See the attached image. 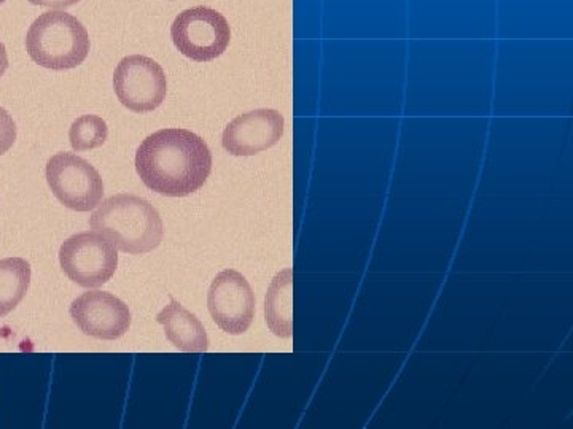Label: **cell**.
Instances as JSON below:
<instances>
[{
    "mask_svg": "<svg viewBox=\"0 0 573 429\" xmlns=\"http://www.w3.org/2000/svg\"><path fill=\"white\" fill-rule=\"evenodd\" d=\"M70 317L86 335L100 340H115L131 326L128 305L105 291H88L72 302Z\"/></svg>",
    "mask_w": 573,
    "mask_h": 429,
    "instance_id": "obj_9",
    "label": "cell"
},
{
    "mask_svg": "<svg viewBox=\"0 0 573 429\" xmlns=\"http://www.w3.org/2000/svg\"><path fill=\"white\" fill-rule=\"evenodd\" d=\"M4 2H5V0H0V5H2V4H4Z\"/></svg>",
    "mask_w": 573,
    "mask_h": 429,
    "instance_id": "obj_18",
    "label": "cell"
},
{
    "mask_svg": "<svg viewBox=\"0 0 573 429\" xmlns=\"http://www.w3.org/2000/svg\"><path fill=\"white\" fill-rule=\"evenodd\" d=\"M285 120L274 108L239 115L225 127L222 143L232 156H252L274 146L284 136Z\"/></svg>",
    "mask_w": 573,
    "mask_h": 429,
    "instance_id": "obj_10",
    "label": "cell"
},
{
    "mask_svg": "<svg viewBox=\"0 0 573 429\" xmlns=\"http://www.w3.org/2000/svg\"><path fill=\"white\" fill-rule=\"evenodd\" d=\"M113 87L118 100L136 113L158 108L167 93L166 73L148 56H126L113 72Z\"/></svg>",
    "mask_w": 573,
    "mask_h": 429,
    "instance_id": "obj_7",
    "label": "cell"
},
{
    "mask_svg": "<svg viewBox=\"0 0 573 429\" xmlns=\"http://www.w3.org/2000/svg\"><path fill=\"white\" fill-rule=\"evenodd\" d=\"M109 137L107 123L97 115H83L72 123L69 140L75 151H86L99 148Z\"/></svg>",
    "mask_w": 573,
    "mask_h": 429,
    "instance_id": "obj_14",
    "label": "cell"
},
{
    "mask_svg": "<svg viewBox=\"0 0 573 429\" xmlns=\"http://www.w3.org/2000/svg\"><path fill=\"white\" fill-rule=\"evenodd\" d=\"M8 69V54H7V48L2 41H0V78L4 77L5 70Z\"/></svg>",
    "mask_w": 573,
    "mask_h": 429,
    "instance_id": "obj_17",
    "label": "cell"
},
{
    "mask_svg": "<svg viewBox=\"0 0 573 429\" xmlns=\"http://www.w3.org/2000/svg\"><path fill=\"white\" fill-rule=\"evenodd\" d=\"M64 274L83 288L105 285L118 267L115 245L96 231L78 232L69 237L59 250Z\"/></svg>",
    "mask_w": 573,
    "mask_h": 429,
    "instance_id": "obj_5",
    "label": "cell"
},
{
    "mask_svg": "<svg viewBox=\"0 0 573 429\" xmlns=\"http://www.w3.org/2000/svg\"><path fill=\"white\" fill-rule=\"evenodd\" d=\"M86 27L64 10L41 13L26 34V50L31 59L45 69L69 70L80 65L90 53Z\"/></svg>",
    "mask_w": 573,
    "mask_h": 429,
    "instance_id": "obj_3",
    "label": "cell"
},
{
    "mask_svg": "<svg viewBox=\"0 0 573 429\" xmlns=\"http://www.w3.org/2000/svg\"><path fill=\"white\" fill-rule=\"evenodd\" d=\"M156 321L163 324L166 337L179 350L186 353L207 351L209 337L202 323L175 299H171V302L156 315Z\"/></svg>",
    "mask_w": 573,
    "mask_h": 429,
    "instance_id": "obj_11",
    "label": "cell"
},
{
    "mask_svg": "<svg viewBox=\"0 0 573 429\" xmlns=\"http://www.w3.org/2000/svg\"><path fill=\"white\" fill-rule=\"evenodd\" d=\"M136 170L146 188L169 197L198 191L212 170L207 143L188 129L169 127L146 137L136 153Z\"/></svg>",
    "mask_w": 573,
    "mask_h": 429,
    "instance_id": "obj_1",
    "label": "cell"
},
{
    "mask_svg": "<svg viewBox=\"0 0 573 429\" xmlns=\"http://www.w3.org/2000/svg\"><path fill=\"white\" fill-rule=\"evenodd\" d=\"M171 37L177 50L196 62L222 56L229 45L231 27L222 13L210 7H191L175 16Z\"/></svg>",
    "mask_w": 573,
    "mask_h": 429,
    "instance_id": "obj_4",
    "label": "cell"
},
{
    "mask_svg": "<svg viewBox=\"0 0 573 429\" xmlns=\"http://www.w3.org/2000/svg\"><path fill=\"white\" fill-rule=\"evenodd\" d=\"M90 224L128 255L150 253L159 246L164 232L158 210L134 194H115L102 200L93 212Z\"/></svg>",
    "mask_w": 573,
    "mask_h": 429,
    "instance_id": "obj_2",
    "label": "cell"
},
{
    "mask_svg": "<svg viewBox=\"0 0 573 429\" xmlns=\"http://www.w3.org/2000/svg\"><path fill=\"white\" fill-rule=\"evenodd\" d=\"M31 285V264L23 258L0 261V317L14 310Z\"/></svg>",
    "mask_w": 573,
    "mask_h": 429,
    "instance_id": "obj_13",
    "label": "cell"
},
{
    "mask_svg": "<svg viewBox=\"0 0 573 429\" xmlns=\"http://www.w3.org/2000/svg\"><path fill=\"white\" fill-rule=\"evenodd\" d=\"M47 182L64 207L75 212H90L102 202L104 182L86 159L73 153H56L47 162Z\"/></svg>",
    "mask_w": 573,
    "mask_h": 429,
    "instance_id": "obj_6",
    "label": "cell"
},
{
    "mask_svg": "<svg viewBox=\"0 0 573 429\" xmlns=\"http://www.w3.org/2000/svg\"><path fill=\"white\" fill-rule=\"evenodd\" d=\"M207 307L217 326L231 334H244L255 317V294L247 278L234 269L220 272L209 288Z\"/></svg>",
    "mask_w": 573,
    "mask_h": 429,
    "instance_id": "obj_8",
    "label": "cell"
},
{
    "mask_svg": "<svg viewBox=\"0 0 573 429\" xmlns=\"http://www.w3.org/2000/svg\"><path fill=\"white\" fill-rule=\"evenodd\" d=\"M16 140V124L11 115L0 107V156L5 154Z\"/></svg>",
    "mask_w": 573,
    "mask_h": 429,
    "instance_id": "obj_15",
    "label": "cell"
},
{
    "mask_svg": "<svg viewBox=\"0 0 573 429\" xmlns=\"http://www.w3.org/2000/svg\"><path fill=\"white\" fill-rule=\"evenodd\" d=\"M32 5H40V7H50L54 10H62L67 8L73 4H77L78 0H29Z\"/></svg>",
    "mask_w": 573,
    "mask_h": 429,
    "instance_id": "obj_16",
    "label": "cell"
},
{
    "mask_svg": "<svg viewBox=\"0 0 573 429\" xmlns=\"http://www.w3.org/2000/svg\"><path fill=\"white\" fill-rule=\"evenodd\" d=\"M264 318L268 328L277 337L293 335V270L279 272L268 288L264 299Z\"/></svg>",
    "mask_w": 573,
    "mask_h": 429,
    "instance_id": "obj_12",
    "label": "cell"
}]
</instances>
